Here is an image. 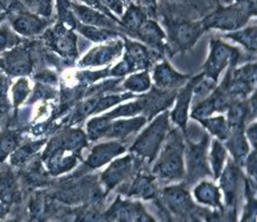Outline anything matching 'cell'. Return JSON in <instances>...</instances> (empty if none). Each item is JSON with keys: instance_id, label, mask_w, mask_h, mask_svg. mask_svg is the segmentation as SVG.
I'll return each mask as SVG.
<instances>
[{"instance_id": "obj_40", "label": "cell", "mask_w": 257, "mask_h": 222, "mask_svg": "<svg viewBox=\"0 0 257 222\" xmlns=\"http://www.w3.org/2000/svg\"><path fill=\"white\" fill-rule=\"evenodd\" d=\"M29 95V82L25 79H20L13 87V101L19 106Z\"/></svg>"}, {"instance_id": "obj_39", "label": "cell", "mask_w": 257, "mask_h": 222, "mask_svg": "<svg viewBox=\"0 0 257 222\" xmlns=\"http://www.w3.org/2000/svg\"><path fill=\"white\" fill-rule=\"evenodd\" d=\"M17 146V137L14 134H8L0 139V162H3Z\"/></svg>"}, {"instance_id": "obj_3", "label": "cell", "mask_w": 257, "mask_h": 222, "mask_svg": "<svg viewBox=\"0 0 257 222\" xmlns=\"http://www.w3.org/2000/svg\"><path fill=\"white\" fill-rule=\"evenodd\" d=\"M170 113L164 112L154 120L145 129L130 148V152L138 157L147 160L149 163L156 159L166 136L170 132Z\"/></svg>"}, {"instance_id": "obj_32", "label": "cell", "mask_w": 257, "mask_h": 222, "mask_svg": "<svg viewBox=\"0 0 257 222\" xmlns=\"http://www.w3.org/2000/svg\"><path fill=\"white\" fill-rule=\"evenodd\" d=\"M112 120L105 118L104 115L99 118H93L87 123V132L90 140L95 142L100 138H105Z\"/></svg>"}, {"instance_id": "obj_37", "label": "cell", "mask_w": 257, "mask_h": 222, "mask_svg": "<svg viewBox=\"0 0 257 222\" xmlns=\"http://www.w3.org/2000/svg\"><path fill=\"white\" fill-rule=\"evenodd\" d=\"M132 97H134V96L126 93V95H109V96L98 98L96 107H95V110H93V113L102 112V110L108 109L109 107H112V106L119 104L121 101L127 99V98H132Z\"/></svg>"}, {"instance_id": "obj_16", "label": "cell", "mask_w": 257, "mask_h": 222, "mask_svg": "<svg viewBox=\"0 0 257 222\" xmlns=\"http://www.w3.org/2000/svg\"><path fill=\"white\" fill-rule=\"evenodd\" d=\"M196 78L192 79L190 82L186 83L181 88L175 97H177V102H175V107L171 114V119L179 128H181L183 132L187 131V122L188 115H189V106L192 99V90H194Z\"/></svg>"}, {"instance_id": "obj_22", "label": "cell", "mask_w": 257, "mask_h": 222, "mask_svg": "<svg viewBox=\"0 0 257 222\" xmlns=\"http://www.w3.org/2000/svg\"><path fill=\"white\" fill-rule=\"evenodd\" d=\"M147 122L145 117H138L128 120H117V121H110V125L107 132V138H125L135 132L139 131Z\"/></svg>"}, {"instance_id": "obj_34", "label": "cell", "mask_w": 257, "mask_h": 222, "mask_svg": "<svg viewBox=\"0 0 257 222\" xmlns=\"http://www.w3.org/2000/svg\"><path fill=\"white\" fill-rule=\"evenodd\" d=\"M16 194V182L11 173H3L0 176V199L4 203L13 200Z\"/></svg>"}, {"instance_id": "obj_6", "label": "cell", "mask_w": 257, "mask_h": 222, "mask_svg": "<svg viewBox=\"0 0 257 222\" xmlns=\"http://www.w3.org/2000/svg\"><path fill=\"white\" fill-rule=\"evenodd\" d=\"M168 27L171 42L177 50L190 49L206 31L201 21H172Z\"/></svg>"}, {"instance_id": "obj_36", "label": "cell", "mask_w": 257, "mask_h": 222, "mask_svg": "<svg viewBox=\"0 0 257 222\" xmlns=\"http://www.w3.org/2000/svg\"><path fill=\"white\" fill-rule=\"evenodd\" d=\"M19 42V37L10 27L7 25L0 27V51L14 48Z\"/></svg>"}, {"instance_id": "obj_5", "label": "cell", "mask_w": 257, "mask_h": 222, "mask_svg": "<svg viewBox=\"0 0 257 222\" xmlns=\"http://www.w3.org/2000/svg\"><path fill=\"white\" fill-rule=\"evenodd\" d=\"M239 56L240 54L237 48L226 45L220 39H213L211 41L208 58L204 65L203 75L216 82L218 76L225 70V67L234 65Z\"/></svg>"}, {"instance_id": "obj_18", "label": "cell", "mask_w": 257, "mask_h": 222, "mask_svg": "<svg viewBox=\"0 0 257 222\" xmlns=\"http://www.w3.org/2000/svg\"><path fill=\"white\" fill-rule=\"evenodd\" d=\"M135 37L139 38L145 45L152 47L153 49H164L166 36L156 21L149 19L145 20L144 23L140 25V28L137 30Z\"/></svg>"}, {"instance_id": "obj_11", "label": "cell", "mask_w": 257, "mask_h": 222, "mask_svg": "<svg viewBox=\"0 0 257 222\" xmlns=\"http://www.w3.org/2000/svg\"><path fill=\"white\" fill-rule=\"evenodd\" d=\"M11 24L16 33L24 37H34L41 33L48 25L45 17L30 12H19L12 17Z\"/></svg>"}, {"instance_id": "obj_50", "label": "cell", "mask_w": 257, "mask_h": 222, "mask_svg": "<svg viewBox=\"0 0 257 222\" xmlns=\"http://www.w3.org/2000/svg\"><path fill=\"white\" fill-rule=\"evenodd\" d=\"M5 17H6V13H2V12H0V22H2V21H3L4 19H5Z\"/></svg>"}, {"instance_id": "obj_24", "label": "cell", "mask_w": 257, "mask_h": 222, "mask_svg": "<svg viewBox=\"0 0 257 222\" xmlns=\"http://www.w3.org/2000/svg\"><path fill=\"white\" fill-rule=\"evenodd\" d=\"M128 196L131 197H139L143 199H153L156 197L157 190L154 177L148 174H137L134 182L128 189Z\"/></svg>"}, {"instance_id": "obj_15", "label": "cell", "mask_w": 257, "mask_h": 222, "mask_svg": "<svg viewBox=\"0 0 257 222\" xmlns=\"http://www.w3.org/2000/svg\"><path fill=\"white\" fill-rule=\"evenodd\" d=\"M154 82L156 88L162 90L175 89L185 85L189 76L179 73L166 61H162L154 68Z\"/></svg>"}, {"instance_id": "obj_12", "label": "cell", "mask_w": 257, "mask_h": 222, "mask_svg": "<svg viewBox=\"0 0 257 222\" xmlns=\"http://www.w3.org/2000/svg\"><path fill=\"white\" fill-rule=\"evenodd\" d=\"M51 46L62 56L75 58L78 56V38L71 29L57 25L49 34Z\"/></svg>"}, {"instance_id": "obj_25", "label": "cell", "mask_w": 257, "mask_h": 222, "mask_svg": "<svg viewBox=\"0 0 257 222\" xmlns=\"http://www.w3.org/2000/svg\"><path fill=\"white\" fill-rule=\"evenodd\" d=\"M147 20L146 12L138 5L128 4L125 12H123L121 20H119V27L125 29L126 31L135 37L137 30Z\"/></svg>"}, {"instance_id": "obj_14", "label": "cell", "mask_w": 257, "mask_h": 222, "mask_svg": "<svg viewBox=\"0 0 257 222\" xmlns=\"http://www.w3.org/2000/svg\"><path fill=\"white\" fill-rule=\"evenodd\" d=\"M125 146L119 142H109L97 145L92 148L85 165L90 169H99L102 165L109 163L115 157L125 152Z\"/></svg>"}, {"instance_id": "obj_45", "label": "cell", "mask_w": 257, "mask_h": 222, "mask_svg": "<svg viewBox=\"0 0 257 222\" xmlns=\"http://www.w3.org/2000/svg\"><path fill=\"white\" fill-rule=\"evenodd\" d=\"M246 138L249 140L252 146L256 147V142H257V125L256 122L252 123L249 126V128L246 130Z\"/></svg>"}, {"instance_id": "obj_31", "label": "cell", "mask_w": 257, "mask_h": 222, "mask_svg": "<svg viewBox=\"0 0 257 222\" xmlns=\"http://www.w3.org/2000/svg\"><path fill=\"white\" fill-rule=\"evenodd\" d=\"M124 89L132 92H145L151 89L152 81L149 72L146 70L140 73L131 74L128 78L124 81L123 83Z\"/></svg>"}, {"instance_id": "obj_42", "label": "cell", "mask_w": 257, "mask_h": 222, "mask_svg": "<svg viewBox=\"0 0 257 222\" xmlns=\"http://www.w3.org/2000/svg\"><path fill=\"white\" fill-rule=\"evenodd\" d=\"M130 73H134V68H132L130 63H128L125 58H123L121 62L117 63L116 65L110 70V74L114 76H123Z\"/></svg>"}, {"instance_id": "obj_1", "label": "cell", "mask_w": 257, "mask_h": 222, "mask_svg": "<svg viewBox=\"0 0 257 222\" xmlns=\"http://www.w3.org/2000/svg\"><path fill=\"white\" fill-rule=\"evenodd\" d=\"M153 174L161 180L175 181L185 177V143L179 130L170 131Z\"/></svg>"}, {"instance_id": "obj_35", "label": "cell", "mask_w": 257, "mask_h": 222, "mask_svg": "<svg viewBox=\"0 0 257 222\" xmlns=\"http://www.w3.org/2000/svg\"><path fill=\"white\" fill-rule=\"evenodd\" d=\"M42 144H44V142L31 143V144H28V145H25V146L19 148L14 154H13L12 163L14 165H21V164L25 163V162H27L30 157H31L32 154L36 153L38 149L40 148Z\"/></svg>"}, {"instance_id": "obj_30", "label": "cell", "mask_w": 257, "mask_h": 222, "mask_svg": "<svg viewBox=\"0 0 257 222\" xmlns=\"http://www.w3.org/2000/svg\"><path fill=\"white\" fill-rule=\"evenodd\" d=\"M198 121L206 128L213 136H215L218 140H226V138L229 137L230 128L228 122H226V120L223 117H208L205 119H200Z\"/></svg>"}, {"instance_id": "obj_28", "label": "cell", "mask_w": 257, "mask_h": 222, "mask_svg": "<svg viewBox=\"0 0 257 222\" xmlns=\"http://www.w3.org/2000/svg\"><path fill=\"white\" fill-rule=\"evenodd\" d=\"M256 27H248V28H241L235 31L229 32L225 34L226 39L233 40L238 44H240L242 47H245L247 50L249 51H256L257 46V38H256Z\"/></svg>"}, {"instance_id": "obj_38", "label": "cell", "mask_w": 257, "mask_h": 222, "mask_svg": "<svg viewBox=\"0 0 257 222\" xmlns=\"http://www.w3.org/2000/svg\"><path fill=\"white\" fill-rule=\"evenodd\" d=\"M29 7L33 10L37 15L41 17H49L53 13L54 0H27Z\"/></svg>"}, {"instance_id": "obj_7", "label": "cell", "mask_w": 257, "mask_h": 222, "mask_svg": "<svg viewBox=\"0 0 257 222\" xmlns=\"http://www.w3.org/2000/svg\"><path fill=\"white\" fill-rule=\"evenodd\" d=\"M162 197L165 206L177 216L186 217L195 210V204L190 194L182 185L166 187L163 190Z\"/></svg>"}, {"instance_id": "obj_46", "label": "cell", "mask_w": 257, "mask_h": 222, "mask_svg": "<svg viewBox=\"0 0 257 222\" xmlns=\"http://www.w3.org/2000/svg\"><path fill=\"white\" fill-rule=\"evenodd\" d=\"M57 3H58L59 16H61L63 20H67L68 7H70V5H71L70 0H57Z\"/></svg>"}, {"instance_id": "obj_4", "label": "cell", "mask_w": 257, "mask_h": 222, "mask_svg": "<svg viewBox=\"0 0 257 222\" xmlns=\"http://www.w3.org/2000/svg\"><path fill=\"white\" fill-rule=\"evenodd\" d=\"M188 139V145L185 147L188 180L195 182L198 179L209 176L211 171L208 169V136L201 135V138L197 140Z\"/></svg>"}, {"instance_id": "obj_27", "label": "cell", "mask_w": 257, "mask_h": 222, "mask_svg": "<svg viewBox=\"0 0 257 222\" xmlns=\"http://www.w3.org/2000/svg\"><path fill=\"white\" fill-rule=\"evenodd\" d=\"M250 113L249 105L243 101H233L228 107V122L230 130L231 129H243L245 120L247 115Z\"/></svg>"}, {"instance_id": "obj_47", "label": "cell", "mask_w": 257, "mask_h": 222, "mask_svg": "<svg viewBox=\"0 0 257 222\" xmlns=\"http://www.w3.org/2000/svg\"><path fill=\"white\" fill-rule=\"evenodd\" d=\"M7 91V80L4 78L3 75H0V99L6 96Z\"/></svg>"}, {"instance_id": "obj_10", "label": "cell", "mask_w": 257, "mask_h": 222, "mask_svg": "<svg viewBox=\"0 0 257 222\" xmlns=\"http://www.w3.org/2000/svg\"><path fill=\"white\" fill-rule=\"evenodd\" d=\"M135 163L136 157L134 155L123 156L112 162L101 174V183L106 191L112 190L119 183L126 180V178L134 172Z\"/></svg>"}, {"instance_id": "obj_13", "label": "cell", "mask_w": 257, "mask_h": 222, "mask_svg": "<svg viewBox=\"0 0 257 222\" xmlns=\"http://www.w3.org/2000/svg\"><path fill=\"white\" fill-rule=\"evenodd\" d=\"M70 7L72 8V14L80 21L81 24L112 30H116L119 27V23L110 19L109 16L85 5H78V4L71 3Z\"/></svg>"}, {"instance_id": "obj_44", "label": "cell", "mask_w": 257, "mask_h": 222, "mask_svg": "<svg viewBox=\"0 0 257 222\" xmlns=\"http://www.w3.org/2000/svg\"><path fill=\"white\" fill-rule=\"evenodd\" d=\"M243 164L246 166L248 176L256 179V151L251 152L250 155L246 157L245 161H243Z\"/></svg>"}, {"instance_id": "obj_17", "label": "cell", "mask_w": 257, "mask_h": 222, "mask_svg": "<svg viewBox=\"0 0 257 222\" xmlns=\"http://www.w3.org/2000/svg\"><path fill=\"white\" fill-rule=\"evenodd\" d=\"M220 185L225 196V202L229 207L235 206L239 182V170L238 164L229 160L228 164L223 168L220 174Z\"/></svg>"}, {"instance_id": "obj_29", "label": "cell", "mask_w": 257, "mask_h": 222, "mask_svg": "<svg viewBox=\"0 0 257 222\" xmlns=\"http://www.w3.org/2000/svg\"><path fill=\"white\" fill-rule=\"evenodd\" d=\"M209 164H211L212 172L214 174V178L217 179L220 177L222 170L224 168L225 161H226V148L221 144L220 140H213L212 143V149L208 156Z\"/></svg>"}, {"instance_id": "obj_23", "label": "cell", "mask_w": 257, "mask_h": 222, "mask_svg": "<svg viewBox=\"0 0 257 222\" xmlns=\"http://www.w3.org/2000/svg\"><path fill=\"white\" fill-rule=\"evenodd\" d=\"M226 149L232 154L235 163L241 165L249 152L247 138L243 129H231L226 138Z\"/></svg>"}, {"instance_id": "obj_26", "label": "cell", "mask_w": 257, "mask_h": 222, "mask_svg": "<svg viewBox=\"0 0 257 222\" xmlns=\"http://www.w3.org/2000/svg\"><path fill=\"white\" fill-rule=\"evenodd\" d=\"M76 28H78V31L82 34L83 37L93 42H97V44H102V42L110 41L119 38V34L116 30L97 28L84 24H79Z\"/></svg>"}, {"instance_id": "obj_33", "label": "cell", "mask_w": 257, "mask_h": 222, "mask_svg": "<svg viewBox=\"0 0 257 222\" xmlns=\"http://www.w3.org/2000/svg\"><path fill=\"white\" fill-rule=\"evenodd\" d=\"M141 112H145V105L143 99L119 106V107L105 114L104 117L109 120H114L122 117H134V115H137Z\"/></svg>"}, {"instance_id": "obj_48", "label": "cell", "mask_w": 257, "mask_h": 222, "mask_svg": "<svg viewBox=\"0 0 257 222\" xmlns=\"http://www.w3.org/2000/svg\"><path fill=\"white\" fill-rule=\"evenodd\" d=\"M141 3H143L146 7L155 8L156 4H157V0H141Z\"/></svg>"}, {"instance_id": "obj_20", "label": "cell", "mask_w": 257, "mask_h": 222, "mask_svg": "<svg viewBox=\"0 0 257 222\" xmlns=\"http://www.w3.org/2000/svg\"><path fill=\"white\" fill-rule=\"evenodd\" d=\"M5 65L12 75H25L31 72L32 62L30 54L24 48H15L7 54Z\"/></svg>"}, {"instance_id": "obj_43", "label": "cell", "mask_w": 257, "mask_h": 222, "mask_svg": "<svg viewBox=\"0 0 257 222\" xmlns=\"http://www.w3.org/2000/svg\"><path fill=\"white\" fill-rule=\"evenodd\" d=\"M99 2L116 17L122 16L124 12V5L119 0H99Z\"/></svg>"}, {"instance_id": "obj_41", "label": "cell", "mask_w": 257, "mask_h": 222, "mask_svg": "<svg viewBox=\"0 0 257 222\" xmlns=\"http://www.w3.org/2000/svg\"><path fill=\"white\" fill-rule=\"evenodd\" d=\"M81 2L84 3L85 6L92 8V10H96L98 12H100V13H102V14L109 16L110 19H113L114 21H116V22L119 23V20L117 19V17L115 16L109 10H107V8L104 5H102L99 0H81Z\"/></svg>"}, {"instance_id": "obj_8", "label": "cell", "mask_w": 257, "mask_h": 222, "mask_svg": "<svg viewBox=\"0 0 257 222\" xmlns=\"http://www.w3.org/2000/svg\"><path fill=\"white\" fill-rule=\"evenodd\" d=\"M124 42L121 39L102 42L85 55L82 61L80 62V65L83 67L105 66L112 62L114 58L119 56L122 54Z\"/></svg>"}, {"instance_id": "obj_19", "label": "cell", "mask_w": 257, "mask_h": 222, "mask_svg": "<svg viewBox=\"0 0 257 222\" xmlns=\"http://www.w3.org/2000/svg\"><path fill=\"white\" fill-rule=\"evenodd\" d=\"M124 45H125V55L123 58L130 63L134 72L145 70L151 65V54L145 45L127 39H124Z\"/></svg>"}, {"instance_id": "obj_9", "label": "cell", "mask_w": 257, "mask_h": 222, "mask_svg": "<svg viewBox=\"0 0 257 222\" xmlns=\"http://www.w3.org/2000/svg\"><path fill=\"white\" fill-rule=\"evenodd\" d=\"M107 221H154L138 202H128L117 198L106 212Z\"/></svg>"}, {"instance_id": "obj_49", "label": "cell", "mask_w": 257, "mask_h": 222, "mask_svg": "<svg viewBox=\"0 0 257 222\" xmlns=\"http://www.w3.org/2000/svg\"><path fill=\"white\" fill-rule=\"evenodd\" d=\"M239 2H243V0H222V3L226 4V5H231V4L239 3Z\"/></svg>"}, {"instance_id": "obj_51", "label": "cell", "mask_w": 257, "mask_h": 222, "mask_svg": "<svg viewBox=\"0 0 257 222\" xmlns=\"http://www.w3.org/2000/svg\"><path fill=\"white\" fill-rule=\"evenodd\" d=\"M119 2H121L123 5H125V4H131L132 0H119Z\"/></svg>"}, {"instance_id": "obj_21", "label": "cell", "mask_w": 257, "mask_h": 222, "mask_svg": "<svg viewBox=\"0 0 257 222\" xmlns=\"http://www.w3.org/2000/svg\"><path fill=\"white\" fill-rule=\"evenodd\" d=\"M194 196L199 204L207 205L209 207L223 210L221 202L220 188L211 181H201L195 187Z\"/></svg>"}, {"instance_id": "obj_2", "label": "cell", "mask_w": 257, "mask_h": 222, "mask_svg": "<svg viewBox=\"0 0 257 222\" xmlns=\"http://www.w3.org/2000/svg\"><path fill=\"white\" fill-rule=\"evenodd\" d=\"M256 14L255 0H243L217 8L201 20L205 30L216 29L232 32L245 27L251 16Z\"/></svg>"}, {"instance_id": "obj_52", "label": "cell", "mask_w": 257, "mask_h": 222, "mask_svg": "<svg viewBox=\"0 0 257 222\" xmlns=\"http://www.w3.org/2000/svg\"><path fill=\"white\" fill-rule=\"evenodd\" d=\"M4 67H5V62L0 58V68H4Z\"/></svg>"}]
</instances>
